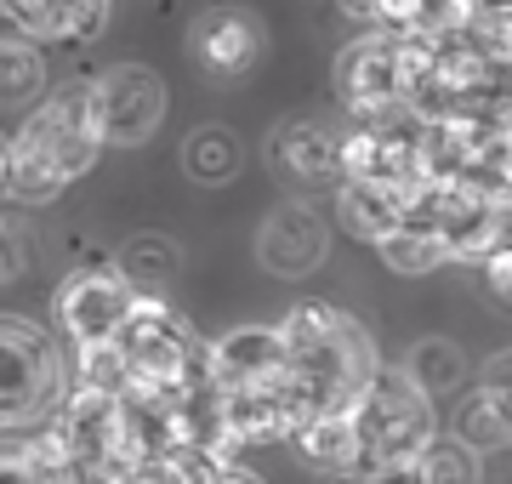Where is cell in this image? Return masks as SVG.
Segmentation results:
<instances>
[{
    "instance_id": "cell-1",
    "label": "cell",
    "mask_w": 512,
    "mask_h": 484,
    "mask_svg": "<svg viewBox=\"0 0 512 484\" xmlns=\"http://www.w3.org/2000/svg\"><path fill=\"white\" fill-rule=\"evenodd\" d=\"M279 336H285V354H291V405L302 422L330 416V410H353L370 382L382 376L376 336L342 308L302 302L279 325Z\"/></svg>"
},
{
    "instance_id": "cell-2",
    "label": "cell",
    "mask_w": 512,
    "mask_h": 484,
    "mask_svg": "<svg viewBox=\"0 0 512 484\" xmlns=\"http://www.w3.org/2000/svg\"><path fill=\"white\" fill-rule=\"evenodd\" d=\"M103 120H97V80H69L40 103L18 131H12V149H18V194L12 200L46 205L57 200L74 177H86L92 160L103 154Z\"/></svg>"
},
{
    "instance_id": "cell-3",
    "label": "cell",
    "mask_w": 512,
    "mask_h": 484,
    "mask_svg": "<svg viewBox=\"0 0 512 484\" xmlns=\"http://www.w3.org/2000/svg\"><path fill=\"white\" fill-rule=\"evenodd\" d=\"M353 416H359V439H365V473L421 462V450L439 439L433 433V393L393 365H382V376L365 388Z\"/></svg>"
},
{
    "instance_id": "cell-4",
    "label": "cell",
    "mask_w": 512,
    "mask_h": 484,
    "mask_svg": "<svg viewBox=\"0 0 512 484\" xmlns=\"http://www.w3.org/2000/svg\"><path fill=\"white\" fill-rule=\"evenodd\" d=\"M52 405H63V354L46 331L0 319V428H29Z\"/></svg>"
},
{
    "instance_id": "cell-5",
    "label": "cell",
    "mask_w": 512,
    "mask_h": 484,
    "mask_svg": "<svg viewBox=\"0 0 512 484\" xmlns=\"http://www.w3.org/2000/svg\"><path fill=\"white\" fill-rule=\"evenodd\" d=\"M137 314V291L120 274V262H92V268H74L69 280L57 285V319L74 336V348H109L120 342V331Z\"/></svg>"
},
{
    "instance_id": "cell-6",
    "label": "cell",
    "mask_w": 512,
    "mask_h": 484,
    "mask_svg": "<svg viewBox=\"0 0 512 484\" xmlns=\"http://www.w3.org/2000/svg\"><path fill=\"white\" fill-rule=\"evenodd\" d=\"M97 120L114 149H137L148 143L165 120V80L143 63H120L97 80Z\"/></svg>"
},
{
    "instance_id": "cell-7",
    "label": "cell",
    "mask_w": 512,
    "mask_h": 484,
    "mask_svg": "<svg viewBox=\"0 0 512 484\" xmlns=\"http://www.w3.org/2000/svg\"><path fill=\"white\" fill-rule=\"evenodd\" d=\"M325 251H330V223H325V211H313L308 200L274 205L262 234H256V257L279 280H308L313 268L325 262Z\"/></svg>"
},
{
    "instance_id": "cell-8",
    "label": "cell",
    "mask_w": 512,
    "mask_h": 484,
    "mask_svg": "<svg viewBox=\"0 0 512 484\" xmlns=\"http://www.w3.org/2000/svg\"><path fill=\"white\" fill-rule=\"evenodd\" d=\"M211 371H217L222 393L239 388H285L291 382V354H285V336L268 325H239V331L211 342Z\"/></svg>"
},
{
    "instance_id": "cell-9",
    "label": "cell",
    "mask_w": 512,
    "mask_h": 484,
    "mask_svg": "<svg viewBox=\"0 0 512 484\" xmlns=\"http://www.w3.org/2000/svg\"><path fill=\"white\" fill-rule=\"evenodd\" d=\"M421 188H427V183H421ZM421 188L382 183V177H342V188H336V223L348 228L353 240L382 245L393 228H404L410 205L421 200Z\"/></svg>"
},
{
    "instance_id": "cell-10",
    "label": "cell",
    "mask_w": 512,
    "mask_h": 484,
    "mask_svg": "<svg viewBox=\"0 0 512 484\" xmlns=\"http://www.w3.org/2000/svg\"><path fill=\"white\" fill-rule=\"evenodd\" d=\"M29 40H92L109 23V0H0Z\"/></svg>"
},
{
    "instance_id": "cell-11",
    "label": "cell",
    "mask_w": 512,
    "mask_h": 484,
    "mask_svg": "<svg viewBox=\"0 0 512 484\" xmlns=\"http://www.w3.org/2000/svg\"><path fill=\"white\" fill-rule=\"evenodd\" d=\"M194 52L211 75H245L262 52V29L245 12H205L194 29Z\"/></svg>"
},
{
    "instance_id": "cell-12",
    "label": "cell",
    "mask_w": 512,
    "mask_h": 484,
    "mask_svg": "<svg viewBox=\"0 0 512 484\" xmlns=\"http://www.w3.org/2000/svg\"><path fill=\"white\" fill-rule=\"evenodd\" d=\"M296 445L308 456L313 467H325V473H365V439H359V416L353 410H330V416H313L296 428Z\"/></svg>"
},
{
    "instance_id": "cell-13",
    "label": "cell",
    "mask_w": 512,
    "mask_h": 484,
    "mask_svg": "<svg viewBox=\"0 0 512 484\" xmlns=\"http://www.w3.org/2000/svg\"><path fill=\"white\" fill-rule=\"evenodd\" d=\"M274 154H279V166L291 171V177H342V137H330L325 126H313V120H296V126H285L279 131V143H274Z\"/></svg>"
},
{
    "instance_id": "cell-14",
    "label": "cell",
    "mask_w": 512,
    "mask_h": 484,
    "mask_svg": "<svg viewBox=\"0 0 512 484\" xmlns=\"http://www.w3.org/2000/svg\"><path fill=\"white\" fill-rule=\"evenodd\" d=\"M450 433H461L473 450H501V445H512V416H507V405H501V393H495L490 382H478V388L456 405V422H450Z\"/></svg>"
},
{
    "instance_id": "cell-15",
    "label": "cell",
    "mask_w": 512,
    "mask_h": 484,
    "mask_svg": "<svg viewBox=\"0 0 512 484\" xmlns=\"http://www.w3.org/2000/svg\"><path fill=\"white\" fill-rule=\"evenodd\" d=\"M376 251H382V262L393 274H433L439 262H450L444 234L433 223H421V217H404V228H393Z\"/></svg>"
},
{
    "instance_id": "cell-16",
    "label": "cell",
    "mask_w": 512,
    "mask_h": 484,
    "mask_svg": "<svg viewBox=\"0 0 512 484\" xmlns=\"http://www.w3.org/2000/svg\"><path fill=\"white\" fill-rule=\"evenodd\" d=\"M46 86V63H40L29 35H0V109H18Z\"/></svg>"
},
{
    "instance_id": "cell-17",
    "label": "cell",
    "mask_w": 512,
    "mask_h": 484,
    "mask_svg": "<svg viewBox=\"0 0 512 484\" xmlns=\"http://www.w3.org/2000/svg\"><path fill=\"white\" fill-rule=\"evenodd\" d=\"M478 456H484V450H473L461 433H439L433 445L421 450L416 479H421V484H478V479H484Z\"/></svg>"
},
{
    "instance_id": "cell-18",
    "label": "cell",
    "mask_w": 512,
    "mask_h": 484,
    "mask_svg": "<svg viewBox=\"0 0 512 484\" xmlns=\"http://www.w3.org/2000/svg\"><path fill=\"white\" fill-rule=\"evenodd\" d=\"M171 268H177V251L160 240V234H143V240H131L120 251V274L131 280L137 297H160L165 285H171Z\"/></svg>"
},
{
    "instance_id": "cell-19",
    "label": "cell",
    "mask_w": 512,
    "mask_h": 484,
    "mask_svg": "<svg viewBox=\"0 0 512 484\" xmlns=\"http://www.w3.org/2000/svg\"><path fill=\"white\" fill-rule=\"evenodd\" d=\"M183 166H188V177H194V183L217 188V183H228V177H234L239 143H234V137H228L222 126H205V131H194V137H188Z\"/></svg>"
},
{
    "instance_id": "cell-20",
    "label": "cell",
    "mask_w": 512,
    "mask_h": 484,
    "mask_svg": "<svg viewBox=\"0 0 512 484\" xmlns=\"http://www.w3.org/2000/svg\"><path fill=\"white\" fill-rule=\"evenodd\" d=\"M404 371L416 376L433 399L461 388V354L450 348V342H439V336H433V342H421V348H410V365H404Z\"/></svg>"
},
{
    "instance_id": "cell-21",
    "label": "cell",
    "mask_w": 512,
    "mask_h": 484,
    "mask_svg": "<svg viewBox=\"0 0 512 484\" xmlns=\"http://www.w3.org/2000/svg\"><path fill=\"white\" fill-rule=\"evenodd\" d=\"M35 268V240H29V228L12 223V217H0V285L23 280Z\"/></svg>"
},
{
    "instance_id": "cell-22",
    "label": "cell",
    "mask_w": 512,
    "mask_h": 484,
    "mask_svg": "<svg viewBox=\"0 0 512 484\" xmlns=\"http://www.w3.org/2000/svg\"><path fill=\"white\" fill-rule=\"evenodd\" d=\"M0 484H57V479L35 462L29 445H12V450H0Z\"/></svg>"
},
{
    "instance_id": "cell-23",
    "label": "cell",
    "mask_w": 512,
    "mask_h": 484,
    "mask_svg": "<svg viewBox=\"0 0 512 484\" xmlns=\"http://www.w3.org/2000/svg\"><path fill=\"white\" fill-rule=\"evenodd\" d=\"M484 280H490L495 297H512V245H495L484 257Z\"/></svg>"
},
{
    "instance_id": "cell-24",
    "label": "cell",
    "mask_w": 512,
    "mask_h": 484,
    "mask_svg": "<svg viewBox=\"0 0 512 484\" xmlns=\"http://www.w3.org/2000/svg\"><path fill=\"white\" fill-rule=\"evenodd\" d=\"M6 194H18V149H12V137H0V200Z\"/></svg>"
},
{
    "instance_id": "cell-25",
    "label": "cell",
    "mask_w": 512,
    "mask_h": 484,
    "mask_svg": "<svg viewBox=\"0 0 512 484\" xmlns=\"http://www.w3.org/2000/svg\"><path fill=\"white\" fill-rule=\"evenodd\" d=\"M211 484H262V479H256V473H245V467H222Z\"/></svg>"
}]
</instances>
